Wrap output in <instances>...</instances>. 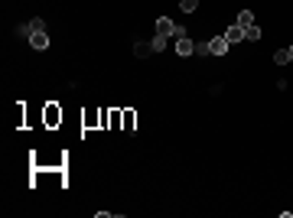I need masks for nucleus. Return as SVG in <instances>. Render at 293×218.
<instances>
[{
	"mask_svg": "<svg viewBox=\"0 0 293 218\" xmlns=\"http://www.w3.org/2000/svg\"><path fill=\"white\" fill-rule=\"evenodd\" d=\"M43 124H46V131H55V127L62 124V108L55 101H49L46 108H43Z\"/></svg>",
	"mask_w": 293,
	"mask_h": 218,
	"instance_id": "f257e3e1",
	"label": "nucleus"
},
{
	"mask_svg": "<svg viewBox=\"0 0 293 218\" xmlns=\"http://www.w3.org/2000/svg\"><path fill=\"white\" fill-rule=\"evenodd\" d=\"M156 33H160V36H176V39L186 36V30H183V26H176L170 16H160V20H156Z\"/></svg>",
	"mask_w": 293,
	"mask_h": 218,
	"instance_id": "f03ea898",
	"label": "nucleus"
},
{
	"mask_svg": "<svg viewBox=\"0 0 293 218\" xmlns=\"http://www.w3.org/2000/svg\"><path fill=\"white\" fill-rule=\"evenodd\" d=\"M82 127H85V131H98L101 127V108H88L85 114H82Z\"/></svg>",
	"mask_w": 293,
	"mask_h": 218,
	"instance_id": "7ed1b4c3",
	"label": "nucleus"
},
{
	"mask_svg": "<svg viewBox=\"0 0 293 218\" xmlns=\"http://www.w3.org/2000/svg\"><path fill=\"white\" fill-rule=\"evenodd\" d=\"M121 131H127V133L137 131V111L134 108H121Z\"/></svg>",
	"mask_w": 293,
	"mask_h": 218,
	"instance_id": "20e7f679",
	"label": "nucleus"
},
{
	"mask_svg": "<svg viewBox=\"0 0 293 218\" xmlns=\"http://www.w3.org/2000/svg\"><path fill=\"white\" fill-rule=\"evenodd\" d=\"M228 46H232V43H228L225 36H212V39H208V52H212V55H225V52H228Z\"/></svg>",
	"mask_w": 293,
	"mask_h": 218,
	"instance_id": "39448f33",
	"label": "nucleus"
},
{
	"mask_svg": "<svg viewBox=\"0 0 293 218\" xmlns=\"http://www.w3.org/2000/svg\"><path fill=\"white\" fill-rule=\"evenodd\" d=\"M244 30H247V26H238V23H235V26H228V30H225L222 36L235 46V43H241V39H244Z\"/></svg>",
	"mask_w": 293,
	"mask_h": 218,
	"instance_id": "423d86ee",
	"label": "nucleus"
},
{
	"mask_svg": "<svg viewBox=\"0 0 293 218\" xmlns=\"http://www.w3.org/2000/svg\"><path fill=\"white\" fill-rule=\"evenodd\" d=\"M30 46L43 52V49H49V36H46L43 30H39V33H30Z\"/></svg>",
	"mask_w": 293,
	"mask_h": 218,
	"instance_id": "0eeeda50",
	"label": "nucleus"
},
{
	"mask_svg": "<svg viewBox=\"0 0 293 218\" xmlns=\"http://www.w3.org/2000/svg\"><path fill=\"white\" fill-rule=\"evenodd\" d=\"M176 52H179V55H193V52H195V43H193L189 36H179V39H176Z\"/></svg>",
	"mask_w": 293,
	"mask_h": 218,
	"instance_id": "6e6552de",
	"label": "nucleus"
},
{
	"mask_svg": "<svg viewBox=\"0 0 293 218\" xmlns=\"http://www.w3.org/2000/svg\"><path fill=\"white\" fill-rule=\"evenodd\" d=\"M235 23H238V26H254V13H251V10H241Z\"/></svg>",
	"mask_w": 293,
	"mask_h": 218,
	"instance_id": "1a4fd4ad",
	"label": "nucleus"
},
{
	"mask_svg": "<svg viewBox=\"0 0 293 218\" xmlns=\"http://www.w3.org/2000/svg\"><path fill=\"white\" fill-rule=\"evenodd\" d=\"M290 62V49H280V52H274V65H287Z\"/></svg>",
	"mask_w": 293,
	"mask_h": 218,
	"instance_id": "9d476101",
	"label": "nucleus"
},
{
	"mask_svg": "<svg viewBox=\"0 0 293 218\" xmlns=\"http://www.w3.org/2000/svg\"><path fill=\"white\" fill-rule=\"evenodd\" d=\"M166 39H170V36H160V33H156L153 43H150V46H153V52H163V49H166Z\"/></svg>",
	"mask_w": 293,
	"mask_h": 218,
	"instance_id": "9b49d317",
	"label": "nucleus"
},
{
	"mask_svg": "<svg viewBox=\"0 0 293 218\" xmlns=\"http://www.w3.org/2000/svg\"><path fill=\"white\" fill-rule=\"evenodd\" d=\"M134 52H137V59H146V55H153V46H146V43H137V49H134Z\"/></svg>",
	"mask_w": 293,
	"mask_h": 218,
	"instance_id": "f8f14e48",
	"label": "nucleus"
},
{
	"mask_svg": "<svg viewBox=\"0 0 293 218\" xmlns=\"http://www.w3.org/2000/svg\"><path fill=\"white\" fill-rule=\"evenodd\" d=\"M244 39L257 43V39H261V26H247V30H244Z\"/></svg>",
	"mask_w": 293,
	"mask_h": 218,
	"instance_id": "ddd939ff",
	"label": "nucleus"
},
{
	"mask_svg": "<svg viewBox=\"0 0 293 218\" xmlns=\"http://www.w3.org/2000/svg\"><path fill=\"white\" fill-rule=\"evenodd\" d=\"M195 7H199V0H179V10H183V13H193Z\"/></svg>",
	"mask_w": 293,
	"mask_h": 218,
	"instance_id": "4468645a",
	"label": "nucleus"
},
{
	"mask_svg": "<svg viewBox=\"0 0 293 218\" xmlns=\"http://www.w3.org/2000/svg\"><path fill=\"white\" fill-rule=\"evenodd\" d=\"M121 127V108H111V131Z\"/></svg>",
	"mask_w": 293,
	"mask_h": 218,
	"instance_id": "2eb2a0df",
	"label": "nucleus"
},
{
	"mask_svg": "<svg viewBox=\"0 0 293 218\" xmlns=\"http://www.w3.org/2000/svg\"><path fill=\"white\" fill-rule=\"evenodd\" d=\"M290 62H293V49H290Z\"/></svg>",
	"mask_w": 293,
	"mask_h": 218,
	"instance_id": "dca6fc26",
	"label": "nucleus"
}]
</instances>
